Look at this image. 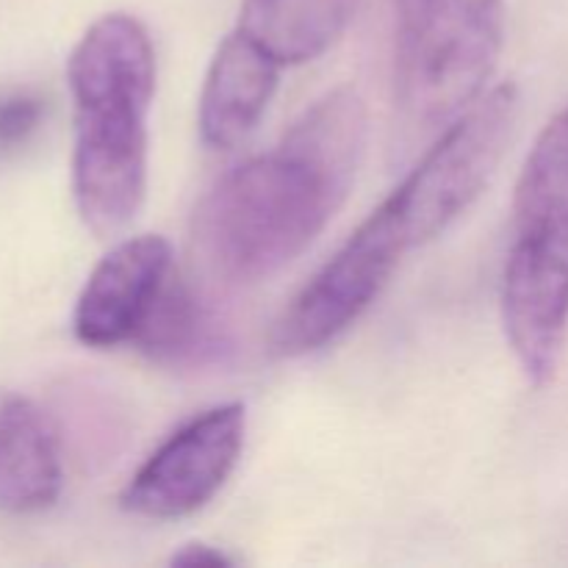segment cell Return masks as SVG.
<instances>
[{
  "label": "cell",
  "instance_id": "cell-13",
  "mask_svg": "<svg viewBox=\"0 0 568 568\" xmlns=\"http://www.w3.org/2000/svg\"><path fill=\"white\" fill-rule=\"evenodd\" d=\"M44 100L33 92H11L0 98V150H14L39 131Z\"/></svg>",
  "mask_w": 568,
  "mask_h": 568
},
{
  "label": "cell",
  "instance_id": "cell-10",
  "mask_svg": "<svg viewBox=\"0 0 568 568\" xmlns=\"http://www.w3.org/2000/svg\"><path fill=\"white\" fill-rule=\"evenodd\" d=\"M61 488L64 464L50 419L22 394H0V510L42 514Z\"/></svg>",
  "mask_w": 568,
  "mask_h": 568
},
{
  "label": "cell",
  "instance_id": "cell-7",
  "mask_svg": "<svg viewBox=\"0 0 568 568\" xmlns=\"http://www.w3.org/2000/svg\"><path fill=\"white\" fill-rule=\"evenodd\" d=\"M247 438L242 403H222L166 436L120 494L125 514L175 521L203 510L236 471Z\"/></svg>",
  "mask_w": 568,
  "mask_h": 568
},
{
  "label": "cell",
  "instance_id": "cell-5",
  "mask_svg": "<svg viewBox=\"0 0 568 568\" xmlns=\"http://www.w3.org/2000/svg\"><path fill=\"white\" fill-rule=\"evenodd\" d=\"M516 116V83L491 87L442 128L419 164L383 200L410 250L444 236L486 192L514 139Z\"/></svg>",
  "mask_w": 568,
  "mask_h": 568
},
{
  "label": "cell",
  "instance_id": "cell-12",
  "mask_svg": "<svg viewBox=\"0 0 568 568\" xmlns=\"http://www.w3.org/2000/svg\"><path fill=\"white\" fill-rule=\"evenodd\" d=\"M136 344L159 364H203L222 349V333L175 270Z\"/></svg>",
  "mask_w": 568,
  "mask_h": 568
},
{
  "label": "cell",
  "instance_id": "cell-14",
  "mask_svg": "<svg viewBox=\"0 0 568 568\" xmlns=\"http://www.w3.org/2000/svg\"><path fill=\"white\" fill-rule=\"evenodd\" d=\"M233 564H236V560H233L231 555L222 552L220 547H211V544H203V541L186 544L181 552L172 555V566H186V568H194V566L220 568V566H233Z\"/></svg>",
  "mask_w": 568,
  "mask_h": 568
},
{
  "label": "cell",
  "instance_id": "cell-3",
  "mask_svg": "<svg viewBox=\"0 0 568 568\" xmlns=\"http://www.w3.org/2000/svg\"><path fill=\"white\" fill-rule=\"evenodd\" d=\"M499 314L516 364L532 386H547L568 338V103L538 133L516 181Z\"/></svg>",
  "mask_w": 568,
  "mask_h": 568
},
{
  "label": "cell",
  "instance_id": "cell-11",
  "mask_svg": "<svg viewBox=\"0 0 568 568\" xmlns=\"http://www.w3.org/2000/svg\"><path fill=\"white\" fill-rule=\"evenodd\" d=\"M355 0H242L236 31L281 67L325 55L347 31Z\"/></svg>",
  "mask_w": 568,
  "mask_h": 568
},
{
  "label": "cell",
  "instance_id": "cell-1",
  "mask_svg": "<svg viewBox=\"0 0 568 568\" xmlns=\"http://www.w3.org/2000/svg\"><path fill=\"white\" fill-rule=\"evenodd\" d=\"M369 120L349 87L325 92L266 153L233 166L194 211V244L227 286H253L305 253L364 161Z\"/></svg>",
  "mask_w": 568,
  "mask_h": 568
},
{
  "label": "cell",
  "instance_id": "cell-4",
  "mask_svg": "<svg viewBox=\"0 0 568 568\" xmlns=\"http://www.w3.org/2000/svg\"><path fill=\"white\" fill-rule=\"evenodd\" d=\"M505 42L503 0H394V103L414 133L486 92Z\"/></svg>",
  "mask_w": 568,
  "mask_h": 568
},
{
  "label": "cell",
  "instance_id": "cell-9",
  "mask_svg": "<svg viewBox=\"0 0 568 568\" xmlns=\"http://www.w3.org/2000/svg\"><path fill=\"white\" fill-rule=\"evenodd\" d=\"M275 59L233 28L211 55L197 100L200 142L209 150H231L258 128L277 92Z\"/></svg>",
  "mask_w": 568,
  "mask_h": 568
},
{
  "label": "cell",
  "instance_id": "cell-8",
  "mask_svg": "<svg viewBox=\"0 0 568 568\" xmlns=\"http://www.w3.org/2000/svg\"><path fill=\"white\" fill-rule=\"evenodd\" d=\"M175 275L172 247L159 233L116 242L94 264L72 311V333L83 347L136 344L166 283Z\"/></svg>",
  "mask_w": 568,
  "mask_h": 568
},
{
  "label": "cell",
  "instance_id": "cell-2",
  "mask_svg": "<svg viewBox=\"0 0 568 568\" xmlns=\"http://www.w3.org/2000/svg\"><path fill=\"white\" fill-rule=\"evenodd\" d=\"M72 98V200L98 236L125 231L148 197V116L155 50L148 28L111 11L83 31L67 61Z\"/></svg>",
  "mask_w": 568,
  "mask_h": 568
},
{
  "label": "cell",
  "instance_id": "cell-6",
  "mask_svg": "<svg viewBox=\"0 0 568 568\" xmlns=\"http://www.w3.org/2000/svg\"><path fill=\"white\" fill-rule=\"evenodd\" d=\"M408 253L403 231L381 203L281 311L270 333L272 353L303 358L342 338L386 292Z\"/></svg>",
  "mask_w": 568,
  "mask_h": 568
}]
</instances>
